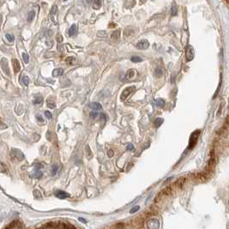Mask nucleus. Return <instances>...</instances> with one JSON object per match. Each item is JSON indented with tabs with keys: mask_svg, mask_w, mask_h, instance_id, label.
Returning <instances> with one entry per match:
<instances>
[{
	"mask_svg": "<svg viewBox=\"0 0 229 229\" xmlns=\"http://www.w3.org/2000/svg\"><path fill=\"white\" fill-rule=\"evenodd\" d=\"M23 58L24 63H26V64H28V61H29V56H28L27 53H25V52L23 53Z\"/></svg>",
	"mask_w": 229,
	"mask_h": 229,
	"instance_id": "nucleus-28",
	"label": "nucleus"
},
{
	"mask_svg": "<svg viewBox=\"0 0 229 229\" xmlns=\"http://www.w3.org/2000/svg\"><path fill=\"white\" fill-rule=\"evenodd\" d=\"M163 118H157L156 120H155V122H154V124L156 125V127H159V126H161V124L163 123Z\"/></svg>",
	"mask_w": 229,
	"mask_h": 229,
	"instance_id": "nucleus-20",
	"label": "nucleus"
},
{
	"mask_svg": "<svg viewBox=\"0 0 229 229\" xmlns=\"http://www.w3.org/2000/svg\"><path fill=\"white\" fill-rule=\"evenodd\" d=\"M45 115H46V117H47L48 119H51V118H52V113H51L50 112H48V111H46V112H45Z\"/></svg>",
	"mask_w": 229,
	"mask_h": 229,
	"instance_id": "nucleus-34",
	"label": "nucleus"
},
{
	"mask_svg": "<svg viewBox=\"0 0 229 229\" xmlns=\"http://www.w3.org/2000/svg\"><path fill=\"white\" fill-rule=\"evenodd\" d=\"M55 196L58 197V198H60V199H65V198L70 197L71 195L69 193L65 192V191H64V190H57L55 192Z\"/></svg>",
	"mask_w": 229,
	"mask_h": 229,
	"instance_id": "nucleus-8",
	"label": "nucleus"
},
{
	"mask_svg": "<svg viewBox=\"0 0 229 229\" xmlns=\"http://www.w3.org/2000/svg\"><path fill=\"white\" fill-rule=\"evenodd\" d=\"M185 179L184 178H181L180 180H178L176 181V183H175V185L178 187V188H182L183 187V185H184V184H185Z\"/></svg>",
	"mask_w": 229,
	"mask_h": 229,
	"instance_id": "nucleus-18",
	"label": "nucleus"
},
{
	"mask_svg": "<svg viewBox=\"0 0 229 229\" xmlns=\"http://www.w3.org/2000/svg\"><path fill=\"white\" fill-rule=\"evenodd\" d=\"M78 220H79L80 221H82V223H87V221H86L85 219H83V218H79Z\"/></svg>",
	"mask_w": 229,
	"mask_h": 229,
	"instance_id": "nucleus-41",
	"label": "nucleus"
},
{
	"mask_svg": "<svg viewBox=\"0 0 229 229\" xmlns=\"http://www.w3.org/2000/svg\"><path fill=\"white\" fill-rule=\"evenodd\" d=\"M57 5H53L52 8L51 9V11H50V17L52 19V21L54 23H56V17H57Z\"/></svg>",
	"mask_w": 229,
	"mask_h": 229,
	"instance_id": "nucleus-9",
	"label": "nucleus"
},
{
	"mask_svg": "<svg viewBox=\"0 0 229 229\" xmlns=\"http://www.w3.org/2000/svg\"><path fill=\"white\" fill-rule=\"evenodd\" d=\"M154 104L157 106H165V100L163 99H156V100L154 101Z\"/></svg>",
	"mask_w": 229,
	"mask_h": 229,
	"instance_id": "nucleus-17",
	"label": "nucleus"
},
{
	"mask_svg": "<svg viewBox=\"0 0 229 229\" xmlns=\"http://www.w3.org/2000/svg\"><path fill=\"white\" fill-rule=\"evenodd\" d=\"M135 75H136V71L135 70H133V69H131L130 71H127V73L125 75V79L124 80H131L134 76H135Z\"/></svg>",
	"mask_w": 229,
	"mask_h": 229,
	"instance_id": "nucleus-11",
	"label": "nucleus"
},
{
	"mask_svg": "<svg viewBox=\"0 0 229 229\" xmlns=\"http://www.w3.org/2000/svg\"><path fill=\"white\" fill-rule=\"evenodd\" d=\"M11 156L14 160H16L17 161H22L24 159V156H23V152L17 148H13L11 150Z\"/></svg>",
	"mask_w": 229,
	"mask_h": 229,
	"instance_id": "nucleus-4",
	"label": "nucleus"
},
{
	"mask_svg": "<svg viewBox=\"0 0 229 229\" xmlns=\"http://www.w3.org/2000/svg\"><path fill=\"white\" fill-rule=\"evenodd\" d=\"M76 33H77V27H76V25H71V27L69 29V35L70 36H74V35L76 34Z\"/></svg>",
	"mask_w": 229,
	"mask_h": 229,
	"instance_id": "nucleus-12",
	"label": "nucleus"
},
{
	"mask_svg": "<svg viewBox=\"0 0 229 229\" xmlns=\"http://www.w3.org/2000/svg\"><path fill=\"white\" fill-rule=\"evenodd\" d=\"M101 6V1L100 0H94V8L98 9Z\"/></svg>",
	"mask_w": 229,
	"mask_h": 229,
	"instance_id": "nucleus-22",
	"label": "nucleus"
},
{
	"mask_svg": "<svg viewBox=\"0 0 229 229\" xmlns=\"http://www.w3.org/2000/svg\"><path fill=\"white\" fill-rule=\"evenodd\" d=\"M119 35H120V32L118 31V30H117V31H114L113 33H112V38L113 39H115V40H117V39H118L119 38Z\"/></svg>",
	"mask_w": 229,
	"mask_h": 229,
	"instance_id": "nucleus-25",
	"label": "nucleus"
},
{
	"mask_svg": "<svg viewBox=\"0 0 229 229\" xmlns=\"http://www.w3.org/2000/svg\"><path fill=\"white\" fill-rule=\"evenodd\" d=\"M1 66H2V69H3V71H4V73L7 74V75H9V67H8V62H7V60L5 59V58H3L2 60H1Z\"/></svg>",
	"mask_w": 229,
	"mask_h": 229,
	"instance_id": "nucleus-10",
	"label": "nucleus"
},
{
	"mask_svg": "<svg viewBox=\"0 0 229 229\" xmlns=\"http://www.w3.org/2000/svg\"><path fill=\"white\" fill-rule=\"evenodd\" d=\"M33 177H34L35 179H41V177H42V172H39V171L35 172H34V175H33Z\"/></svg>",
	"mask_w": 229,
	"mask_h": 229,
	"instance_id": "nucleus-32",
	"label": "nucleus"
},
{
	"mask_svg": "<svg viewBox=\"0 0 229 229\" xmlns=\"http://www.w3.org/2000/svg\"><path fill=\"white\" fill-rule=\"evenodd\" d=\"M126 148H127L128 150H134V146H133L132 143H129V144H127Z\"/></svg>",
	"mask_w": 229,
	"mask_h": 229,
	"instance_id": "nucleus-37",
	"label": "nucleus"
},
{
	"mask_svg": "<svg viewBox=\"0 0 229 229\" xmlns=\"http://www.w3.org/2000/svg\"><path fill=\"white\" fill-rule=\"evenodd\" d=\"M107 156H108V157H110V158H111V157H113V156H114V152H113L112 149H110V150L107 152Z\"/></svg>",
	"mask_w": 229,
	"mask_h": 229,
	"instance_id": "nucleus-36",
	"label": "nucleus"
},
{
	"mask_svg": "<svg viewBox=\"0 0 229 229\" xmlns=\"http://www.w3.org/2000/svg\"><path fill=\"white\" fill-rule=\"evenodd\" d=\"M23 226L19 221H15V222H12L7 228H23Z\"/></svg>",
	"mask_w": 229,
	"mask_h": 229,
	"instance_id": "nucleus-15",
	"label": "nucleus"
},
{
	"mask_svg": "<svg viewBox=\"0 0 229 229\" xmlns=\"http://www.w3.org/2000/svg\"><path fill=\"white\" fill-rule=\"evenodd\" d=\"M37 120L40 123H44V120H43V118H42V117H41V115H37Z\"/></svg>",
	"mask_w": 229,
	"mask_h": 229,
	"instance_id": "nucleus-38",
	"label": "nucleus"
},
{
	"mask_svg": "<svg viewBox=\"0 0 229 229\" xmlns=\"http://www.w3.org/2000/svg\"><path fill=\"white\" fill-rule=\"evenodd\" d=\"M139 209H140L139 206H135V207H133L131 210H130V213H131V214H134V213L137 212V211L139 210Z\"/></svg>",
	"mask_w": 229,
	"mask_h": 229,
	"instance_id": "nucleus-31",
	"label": "nucleus"
},
{
	"mask_svg": "<svg viewBox=\"0 0 229 229\" xmlns=\"http://www.w3.org/2000/svg\"><path fill=\"white\" fill-rule=\"evenodd\" d=\"M178 14V9H177V6L175 4H173L171 8V15L172 16H177Z\"/></svg>",
	"mask_w": 229,
	"mask_h": 229,
	"instance_id": "nucleus-21",
	"label": "nucleus"
},
{
	"mask_svg": "<svg viewBox=\"0 0 229 229\" xmlns=\"http://www.w3.org/2000/svg\"><path fill=\"white\" fill-rule=\"evenodd\" d=\"M124 224H117L114 226V228H124Z\"/></svg>",
	"mask_w": 229,
	"mask_h": 229,
	"instance_id": "nucleus-40",
	"label": "nucleus"
},
{
	"mask_svg": "<svg viewBox=\"0 0 229 229\" xmlns=\"http://www.w3.org/2000/svg\"><path fill=\"white\" fill-rule=\"evenodd\" d=\"M41 103H42V97H41V95L34 97V100H33V104L38 105V104H41Z\"/></svg>",
	"mask_w": 229,
	"mask_h": 229,
	"instance_id": "nucleus-23",
	"label": "nucleus"
},
{
	"mask_svg": "<svg viewBox=\"0 0 229 229\" xmlns=\"http://www.w3.org/2000/svg\"><path fill=\"white\" fill-rule=\"evenodd\" d=\"M12 63H13V67H14L15 72L20 71V70H21V65H20L18 60H17V59H13V60H12Z\"/></svg>",
	"mask_w": 229,
	"mask_h": 229,
	"instance_id": "nucleus-13",
	"label": "nucleus"
},
{
	"mask_svg": "<svg viewBox=\"0 0 229 229\" xmlns=\"http://www.w3.org/2000/svg\"><path fill=\"white\" fill-rule=\"evenodd\" d=\"M33 195H34V196L35 197H37V198H40V197H41V193H40V191L39 190H34L33 191Z\"/></svg>",
	"mask_w": 229,
	"mask_h": 229,
	"instance_id": "nucleus-33",
	"label": "nucleus"
},
{
	"mask_svg": "<svg viewBox=\"0 0 229 229\" xmlns=\"http://www.w3.org/2000/svg\"><path fill=\"white\" fill-rule=\"evenodd\" d=\"M47 106H49L50 108H55V104H54V103H50V102H47Z\"/></svg>",
	"mask_w": 229,
	"mask_h": 229,
	"instance_id": "nucleus-39",
	"label": "nucleus"
},
{
	"mask_svg": "<svg viewBox=\"0 0 229 229\" xmlns=\"http://www.w3.org/2000/svg\"><path fill=\"white\" fill-rule=\"evenodd\" d=\"M148 47H149V42L147 40H142L138 41L137 44V48L140 50L147 49Z\"/></svg>",
	"mask_w": 229,
	"mask_h": 229,
	"instance_id": "nucleus-7",
	"label": "nucleus"
},
{
	"mask_svg": "<svg viewBox=\"0 0 229 229\" xmlns=\"http://www.w3.org/2000/svg\"><path fill=\"white\" fill-rule=\"evenodd\" d=\"M99 113L96 111H93V112H91L89 113V117L90 118H92L93 119H95V118H96V117H97Z\"/></svg>",
	"mask_w": 229,
	"mask_h": 229,
	"instance_id": "nucleus-29",
	"label": "nucleus"
},
{
	"mask_svg": "<svg viewBox=\"0 0 229 229\" xmlns=\"http://www.w3.org/2000/svg\"><path fill=\"white\" fill-rule=\"evenodd\" d=\"M35 17V11L34 10H31L28 12V22H32L33 20V18Z\"/></svg>",
	"mask_w": 229,
	"mask_h": 229,
	"instance_id": "nucleus-19",
	"label": "nucleus"
},
{
	"mask_svg": "<svg viewBox=\"0 0 229 229\" xmlns=\"http://www.w3.org/2000/svg\"><path fill=\"white\" fill-rule=\"evenodd\" d=\"M147 227L149 229H157L160 227V222L157 219H150L147 221Z\"/></svg>",
	"mask_w": 229,
	"mask_h": 229,
	"instance_id": "nucleus-6",
	"label": "nucleus"
},
{
	"mask_svg": "<svg viewBox=\"0 0 229 229\" xmlns=\"http://www.w3.org/2000/svg\"><path fill=\"white\" fill-rule=\"evenodd\" d=\"M63 73H64L63 69H61V68H57V69H55V70L52 71V76H55V77H57V76H62Z\"/></svg>",
	"mask_w": 229,
	"mask_h": 229,
	"instance_id": "nucleus-16",
	"label": "nucleus"
},
{
	"mask_svg": "<svg viewBox=\"0 0 229 229\" xmlns=\"http://www.w3.org/2000/svg\"><path fill=\"white\" fill-rule=\"evenodd\" d=\"M155 73H156V76H157V77H161V75H162L161 70L160 68H157V69H156V71H155Z\"/></svg>",
	"mask_w": 229,
	"mask_h": 229,
	"instance_id": "nucleus-30",
	"label": "nucleus"
},
{
	"mask_svg": "<svg viewBox=\"0 0 229 229\" xmlns=\"http://www.w3.org/2000/svg\"><path fill=\"white\" fill-rule=\"evenodd\" d=\"M136 89V88L134 87V86H131V87H127L126 89H124L123 90V92H122V94H121V96H120V100L124 101V100H125L126 99L128 98L130 95H131V94L135 91Z\"/></svg>",
	"mask_w": 229,
	"mask_h": 229,
	"instance_id": "nucleus-2",
	"label": "nucleus"
},
{
	"mask_svg": "<svg viewBox=\"0 0 229 229\" xmlns=\"http://www.w3.org/2000/svg\"><path fill=\"white\" fill-rule=\"evenodd\" d=\"M57 169H58V166H52V175H55L56 174V172H57Z\"/></svg>",
	"mask_w": 229,
	"mask_h": 229,
	"instance_id": "nucleus-35",
	"label": "nucleus"
},
{
	"mask_svg": "<svg viewBox=\"0 0 229 229\" xmlns=\"http://www.w3.org/2000/svg\"><path fill=\"white\" fill-rule=\"evenodd\" d=\"M5 38L7 39V41H8L9 42H13L14 40H15L14 36H13L12 34H9V33H6V34H5Z\"/></svg>",
	"mask_w": 229,
	"mask_h": 229,
	"instance_id": "nucleus-26",
	"label": "nucleus"
},
{
	"mask_svg": "<svg viewBox=\"0 0 229 229\" xmlns=\"http://www.w3.org/2000/svg\"><path fill=\"white\" fill-rule=\"evenodd\" d=\"M44 228H74L72 225H68V224H65V223H61V222H50L49 224H47L44 226Z\"/></svg>",
	"mask_w": 229,
	"mask_h": 229,
	"instance_id": "nucleus-3",
	"label": "nucleus"
},
{
	"mask_svg": "<svg viewBox=\"0 0 229 229\" xmlns=\"http://www.w3.org/2000/svg\"><path fill=\"white\" fill-rule=\"evenodd\" d=\"M22 82H23V83L24 84L25 86H28V83H29V78L28 76H23V79H22Z\"/></svg>",
	"mask_w": 229,
	"mask_h": 229,
	"instance_id": "nucleus-27",
	"label": "nucleus"
},
{
	"mask_svg": "<svg viewBox=\"0 0 229 229\" xmlns=\"http://www.w3.org/2000/svg\"><path fill=\"white\" fill-rule=\"evenodd\" d=\"M194 55H195V52H194V48L188 45L186 47H185V56H186V60L187 61H191L194 57Z\"/></svg>",
	"mask_w": 229,
	"mask_h": 229,
	"instance_id": "nucleus-5",
	"label": "nucleus"
},
{
	"mask_svg": "<svg viewBox=\"0 0 229 229\" xmlns=\"http://www.w3.org/2000/svg\"><path fill=\"white\" fill-rule=\"evenodd\" d=\"M142 60V59L140 57H137V56H133V57L131 58V62H133V63H139Z\"/></svg>",
	"mask_w": 229,
	"mask_h": 229,
	"instance_id": "nucleus-24",
	"label": "nucleus"
},
{
	"mask_svg": "<svg viewBox=\"0 0 229 229\" xmlns=\"http://www.w3.org/2000/svg\"><path fill=\"white\" fill-rule=\"evenodd\" d=\"M89 107L94 109V110H101L102 109V106L101 105L98 103V102H93V103H90Z\"/></svg>",
	"mask_w": 229,
	"mask_h": 229,
	"instance_id": "nucleus-14",
	"label": "nucleus"
},
{
	"mask_svg": "<svg viewBox=\"0 0 229 229\" xmlns=\"http://www.w3.org/2000/svg\"><path fill=\"white\" fill-rule=\"evenodd\" d=\"M200 133H201V131L198 130V131H194V132L191 134V136H190V142H189L188 146L190 149L192 148L193 147H195V145H196V141H197L199 136H200Z\"/></svg>",
	"mask_w": 229,
	"mask_h": 229,
	"instance_id": "nucleus-1",
	"label": "nucleus"
}]
</instances>
